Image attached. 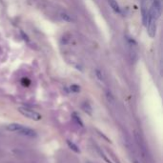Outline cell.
Segmentation results:
<instances>
[{
    "label": "cell",
    "instance_id": "cell-1",
    "mask_svg": "<svg viewBox=\"0 0 163 163\" xmlns=\"http://www.w3.org/2000/svg\"><path fill=\"white\" fill-rule=\"evenodd\" d=\"M135 140H136V143H137V146L138 148V153H137V154L139 155V157L142 159V161L144 162V161L147 160V157H148L146 145H145L144 141H143L141 136L137 132L135 133Z\"/></svg>",
    "mask_w": 163,
    "mask_h": 163
},
{
    "label": "cell",
    "instance_id": "cell-2",
    "mask_svg": "<svg viewBox=\"0 0 163 163\" xmlns=\"http://www.w3.org/2000/svg\"><path fill=\"white\" fill-rule=\"evenodd\" d=\"M18 112L20 113L22 116L26 117L27 118H30L32 120H34V121H38L41 119V114L39 113H37L36 111L33 110V109H30L28 107H19L18 108Z\"/></svg>",
    "mask_w": 163,
    "mask_h": 163
},
{
    "label": "cell",
    "instance_id": "cell-3",
    "mask_svg": "<svg viewBox=\"0 0 163 163\" xmlns=\"http://www.w3.org/2000/svg\"><path fill=\"white\" fill-rule=\"evenodd\" d=\"M157 19L150 12L148 14V20L146 23V27H147V33L149 34L150 37H155L156 34H157Z\"/></svg>",
    "mask_w": 163,
    "mask_h": 163
},
{
    "label": "cell",
    "instance_id": "cell-4",
    "mask_svg": "<svg viewBox=\"0 0 163 163\" xmlns=\"http://www.w3.org/2000/svg\"><path fill=\"white\" fill-rule=\"evenodd\" d=\"M161 11H162V8H161L160 0H153V3H152V6L149 10V12L157 19H158L161 15Z\"/></svg>",
    "mask_w": 163,
    "mask_h": 163
},
{
    "label": "cell",
    "instance_id": "cell-5",
    "mask_svg": "<svg viewBox=\"0 0 163 163\" xmlns=\"http://www.w3.org/2000/svg\"><path fill=\"white\" fill-rule=\"evenodd\" d=\"M17 133H19V135H21L23 137H31V138H34V137H36L37 133L34 130L29 128V127H26L24 125H22L20 128H19V130L16 132Z\"/></svg>",
    "mask_w": 163,
    "mask_h": 163
},
{
    "label": "cell",
    "instance_id": "cell-6",
    "mask_svg": "<svg viewBox=\"0 0 163 163\" xmlns=\"http://www.w3.org/2000/svg\"><path fill=\"white\" fill-rule=\"evenodd\" d=\"M59 16H60V18L62 19V20H64L65 22L71 23V22H74V18L73 17V15L70 14L69 13H67V12H61V13L59 14Z\"/></svg>",
    "mask_w": 163,
    "mask_h": 163
},
{
    "label": "cell",
    "instance_id": "cell-7",
    "mask_svg": "<svg viewBox=\"0 0 163 163\" xmlns=\"http://www.w3.org/2000/svg\"><path fill=\"white\" fill-rule=\"evenodd\" d=\"M108 3L110 5V7L112 8V10L117 14H120L121 13V10H120V7L119 5L117 4V2L116 0H108Z\"/></svg>",
    "mask_w": 163,
    "mask_h": 163
},
{
    "label": "cell",
    "instance_id": "cell-8",
    "mask_svg": "<svg viewBox=\"0 0 163 163\" xmlns=\"http://www.w3.org/2000/svg\"><path fill=\"white\" fill-rule=\"evenodd\" d=\"M21 126H22L21 124L12 123V124H9V125H7V126H6V129H7L8 131H10V132H14V133H16Z\"/></svg>",
    "mask_w": 163,
    "mask_h": 163
},
{
    "label": "cell",
    "instance_id": "cell-9",
    "mask_svg": "<svg viewBox=\"0 0 163 163\" xmlns=\"http://www.w3.org/2000/svg\"><path fill=\"white\" fill-rule=\"evenodd\" d=\"M82 110L86 113H88V114H90V116H92V113H93V109H92V107H91V105H90V103H88V102H84L83 104H82Z\"/></svg>",
    "mask_w": 163,
    "mask_h": 163
},
{
    "label": "cell",
    "instance_id": "cell-10",
    "mask_svg": "<svg viewBox=\"0 0 163 163\" xmlns=\"http://www.w3.org/2000/svg\"><path fill=\"white\" fill-rule=\"evenodd\" d=\"M67 144H68V146L74 151V152H75V153H80V150H79V148L76 146L74 142H72L71 140H67Z\"/></svg>",
    "mask_w": 163,
    "mask_h": 163
},
{
    "label": "cell",
    "instance_id": "cell-11",
    "mask_svg": "<svg viewBox=\"0 0 163 163\" xmlns=\"http://www.w3.org/2000/svg\"><path fill=\"white\" fill-rule=\"evenodd\" d=\"M73 119H74V121L78 124V126H80V127H83V122L81 121V119H80V117L76 114L75 113H73Z\"/></svg>",
    "mask_w": 163,
    "mask_h": 163
},
{
    "label": "cell",
    "instance_id": "cell-12",
    "mask_svg": "<svg viewBox=\"0 0 163 163\" xmlns=\"http://www.w3.org/2000/svg\"><path fill=\"white\" fill-rule=\"evenodd\" d=\"M95 75H97V78L100 82H104V81H105L104 76H103L102 73H101L99 70H97V71H95Z\"/></svg>",
    "mask_w": 163,
    "mask_h": 163
},
{
    "label": "cell",
    "instance_id": "cell-13",
    "mask_svg": "<svg viewBox=\"0 0 163 163\" xmlns=\"http://www.w3.org/2000/svg\"><path fill=\"white\" fill-rule=\"evenodd\" d=\"M70 90L74 93H78V92H80V87L78 85H72Z\"/></svg>",
    "mask_w": 163,
    "mask_h": 163
},
{
    "label": "cell",
    "instance_id": "cell-14",
    "mask_svg": "<svg viewBox=\"0 0 163 163\" xmlns=\"http://www.w3.org/2000/svg\"><path fill=\"white\" fill-rule=\"evenodd\" d=\"M86 163H93V162H92V161H89V160H87V161H86Z\"/></svg>",
    "mask_w": 163,
    "mask_h": 163
}]
</instances>
